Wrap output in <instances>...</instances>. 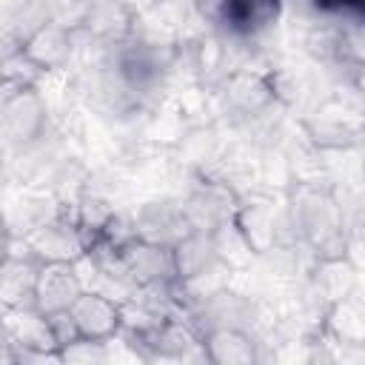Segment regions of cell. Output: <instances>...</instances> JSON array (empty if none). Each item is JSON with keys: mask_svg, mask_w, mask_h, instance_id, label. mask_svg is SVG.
Wrapping results in <instances>:
<instances>
[{"mask_svg": "<svg viewBox=\"0 0 365 365\" xmlns=\"http://www.w3.org/2000/svg\"><path fill=\"white\" fill-rule=\"evenodd\" d=\"M314 9L331 11V14H351L365 23V0H311Z\"/></svg>", "mask_w": 365, "mask_h": 365, "instance_id": "obj_2", "label": "cell"}, {"mask_svg": "<svg viewBox=\"0 0 365 365\" xmlns=\"http://www.w3.org/2000/svg\"><path fill=\"white\" fill-rule=\"evenodd\" d=\"M222 23L237 34H254L277 20L279 0H220Z\"/></svg>", "mask_w": 365, "mask_h": 365, "instance_id": "obj_1", "label": "cell"}]
</instances>
